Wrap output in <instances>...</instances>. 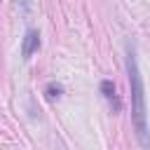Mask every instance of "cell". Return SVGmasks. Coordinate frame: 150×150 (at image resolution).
Wrapping results in <instances>:
<instances>
[{
    "instance_id": "cell-1",
    "label": "cell",
    "mask_w": 150,
    "mask_h": 150,
    "mask_svg": "<svg viewBox=\"0 0 150 150\" xmlns=\"http://www.w3.org/2000/svg\"><path fill=\"white\" fill-rule=\"evenodd\" d=\"M127 73H129V87H131V122L138 136V143L143 148L150 145V134H148V110H145V89H143V77L138 70V59L134 45L127 47Z\"/></svg>"
},
{
    "instance_id": "cell-2",
    "label": "cell",
    "mask_w": 150,
    "mask_h": 150,
    "mask_svg": "<svg viewBox=\"0 0 150 150\" xmlns=\"http://www.w3.org/2000/svg\"><path fill=\"white\" fill-rule=\"evenodd\" d=\"M101 91H103V96L108 98V103L112 105V112H120V110H122V101H120V96H117V89H115L112 80H103V82H101Z\"/></svg>"
},
{
    "instance_id": "cell-3",
    "label": "cell",
    "mask_w": 150,
    "mask_h": 150,
    "mask_svg": "<svg viewBox=\"0 0 150 150\" xmlns=\"http://www.w3.org/2000/svg\"><path fill=\"white\" fill-rule=\"evenodd\" d=\"M38 47H40V35H38V30H28L26 38H23V45H21L23 59H30V56L38 52Z\"/></svg>"
},
{
    "instance_id": "cell-4",
    "label": "cell",
    "mask_w": 150,
    "mask_h": 150,
    "mask_svg": "<svg viewBox=\"0 0 150 150\" xmlns=\"http://www.w3.org/2000/svg\"><path fill=\"white\" fill-rule=\"evenodd\" d=\"M59 96H61V87H59V84H49V87H47V98L54 101V98H59Z\"/></svg>"
}]
</instances>
